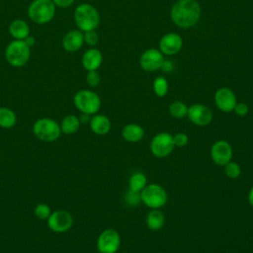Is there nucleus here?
<instances>
[{"label": "nucleus", "instance_id": "4c0bfd02", "mask_svg": "<svg viewBox=\"0 0 253 253\" xmlns=\"http://www.w3.org/2000/svg\"><path fill=\"white\" fill-rule=\"evenodd\" d=\"M248 203L250 206L253 207V186L250 188L249 192H248Z\"/></svg>", "mask_w": 253, "mask_h": 253}, {"label": "nucleus", "instance_id": "20e7f679", "mask_svg": "<svg viewBox=\"0 0 253 253\" xmlns=\"http://www.w3.org/2000/svg\"><path fill=\"white\" fill-rule=\"evenodd\" d=\"M56 7L51 0H34L28 7V17L38 25L49 23L55 16Z\"/></svg>", "mask_w": 253, "mask_h": 253}, {"label": "nucleus", "instance_id": "4be33fe9", "mask_svg": "<svg viewBox=\"0 0 253 253\" xmlns=\"http://www.w3.org/2000/svg\"><path fill=\"white\" fill-rule=\"evenodd\" d=\"M59 125H60L61 132L65 133V134H73L78 131L81 123L77 116L67 115L62 119V121Z\"/></svg>", "mask_w": 253, "mask_h": 253}, {"label": "nucleus", "instance_id": "39448f33", "mask_svg": "<svg viewBox=\"0 0 253 253\" xmlns=\"http://www.w3.org/2000/svg\"><path fill=\"white\" fill-rule=\"evenodd\" d=\"M33 131L36 137L44 142H52L61 134L60 125L50 118H42L35 122Z\"/></svg>", "mask_w": 253, "mask_h": 253}, {"label": "nucleus", "instance_id": "72a5a7b5", "mask_svg": "<svg viewBox=\"0 0 253 253\" xmlns=\"http://www.w3.org/2000/svg\"><path fill=\"white\" fill-rule=\"evenodd\" d=\"M51 1L55 5V7H59V8H68L74 2V0H51Z\"/></svg>", "mask_w": 253, "mask_h": 253}, {"label": "nucleus", "instance_id": "7ed1b4c3", "mask_svg": "<svg viewBox=\"0 0 253 253\" xmlns=\"http://www.w3.org/2000/svg\"><path fill=\"white\" fill-rule=\"evenodd\" d=\"M5 58L13 67L25 66L31 58V47L22 40H13L5 48Z\"/></svg>", "mask_w": 253, "mask_h": 253}, {"label": "nucleus", "instance_id": "412c9836", "mask_svg": "<svg viewBox=\"0 0 253 253\" xmlns=\"http://www.w3.org/2000/svg\"><path fill=\"white\" fill-rule=\"evenodd\" d=\"M146 226L152 231L160 230L165 223L164 213L159 209H153L146 214Z\"/></svg>", "mask_w": 253, "mask_h": 253}, {"label": "nucleus", "instance_id": "c9c22d12", "mask_svg": "<svg viewBox=\"0 0 253 253\" xmlns=\"http://www.w3.org/2000/svg\"><path fill=\"white\" fill-rule=\"evenodd\" d=\"M78 118H79V121H80V123H81V124H87V123H89V122H90V120H91L90 115L83 114V113H81L80 117H78Z\"/></svg>", "mask_w": 253, "mask_h": 253}, {"label": "nucleus", "instance_id": "e433bc0d", "mask_svg": "<svg viewBox=\"0 0 253 253\" xmlns=\"http://www.w3.org/2000/svg\"><path fill=\"white\" fill-rule=\"evenodd\" d=\"M25 42L30 46V47H32V46H34V44H35V42H36V39H35V37H33V36H28L25 40Z\"/></svg>", "mask_w": 253, "mask_h": 253}, {"label": "nucleus", "instance_id": "5701e85b", "mask_svg": "<svg viewBox=\"0 0 253 253\" xmlns=\"http://www.w3.org/2000/svg\"><path fill=\"white\" fill-rule=\"evenodd\" d=\"M17 123L15 112L7 107H0V127L11 128Z\"/></svg>", "mask_w": 253, "mask_h": 253}, {"label": "nucleus", "instance_id": "c85d7f7f", "mask_svg": "<svg viewBox=\"0 0 253 253\" xmlns=\"http://www.w3.org/2000/svg\"><path fill=\"white\" fill-rule=\"evenodd\" d=\"M50 213V208L46 204H39L35 208V215L40 219H47Z\"/></svg>", "mask_w": 253, "mask_h": 253}, {"label": "nucleus", "instance_id": "a211bd4d", "mask_svg": "<svg viewBox=\"0 0 253 253\" xmlns=\"http://www.w3.org/2000/svg\"><path fill=\"white\" fill-rule=\"evenodd\" d=\"M91 130L97 135H105L111 129V121L110 119L102 114H95L91 117L89 122Z\"/></svg>", "mask_w": 253, "mask_h": 253}, {"label": "nucleus", "instance_id": "9d476101", "mask_svg": "<svg viewBox=\"0 0 253 253\" xmlns=\"http://www.w3.org/2000/svg\"><path fill=\"white\" fill-rule=\"evenodd\" d=\"M46 220L48 228L55 233L66 232L73 224V217L71 213L64 210H58L51 212Z\"/></svg>", "mask_w": 253, "mask_h": 253}, {"label": "nucleus", "instance_id": "4468645a", "mask_svg": "<svg viewBox=\"0 0 253 253\" xmlns=\"http://www.w3.org/2000/svg\"><path fill=\"white\" fill-rule=\"evenodd\" d=\"M164 61L163 53L156 48L146 49L140 56V66L146 72H153L161 68Z\"/></svg>", "mask_w": 253, "mask_h": 253}, {"label": "nucleus", "instance_id": "2f4dec72", "mask_svg": "<svg viewBox=\"0 0 253 253\" xmlns=\"http://www.w3.org/2000/svg\"><path fill=\"white\" fill-rule=\"evenodd\" d=\"M173 141L175 147H184L189 142V136L184 132H178L173 135Z\"/></svg>", "mask_w": 253, "mask_h": 253}, {"label": "nucleus", "instance_id": "473e14b6", "mask_svg": "<svg viewBox=\"0 0 253 253\" xmlns=\"http://www.w3.org/2000/svg\"><path fill=\"white\" fill-rule=\"evenodd\" d=\"M233 112L238 116V117H244L249 113V106L244 103V102H240V103H236Z\"/></svg>", "mask_w": 253, "mask_h": 253}, {"label": "nucleus", "instance_id": "9b49d317", "mask_svg": "<svg viewBox=\"0 0 253 253\" xmlns=\"http://www.w3.org/2000/svg\"><path fill=\"white\" fill-rule=\"evenodd\" d=\"M210 155L214 164L218 166H224L232 160L233 149L228 141L224 139H219L213 142V144L211 145Z\"/></svg>", "mask_w": 253, "mask_h": 253}, {"label": "nucleus", "instance_id": "b1692460", "mask_svg": "<svg viewBox=\"0 0 253 253\" xmlns=\"http://www.w3.org/2000/svg\"><path fill=\"white\" fill-rule=\"evenodd\" d=\"M147 185V178L142 172H134L128 179V189L135 192H141Z\"/></svg>", "mask_w": 253, "mask_h": 253}, {"label": "nucleus", "instance_id": "f704fd0d", "mask_svg": "<svg viewBox=\"0 0 253 253\" xmlns=\"http://www.w3.org/2000/svg\"><path fill=\"white\" fill-rule=\"evenodd\" d=\"M174 68V64L172 61L170 60H165L163 61L162 63V66H161V69L164 71V72H171Z\"/></svg>", "mask_w": 253, "mask_h": 253}, {"label": "nucleus", "instance_id": "c756f323", "mask_svg": "<svg viewBox=\"0 0 253 253\" xmlns=\"http://www.w3.org/2000/svg\"><path fill=\"white\" fill-rule=\"evenodd\" d=\"M99 42V35L95 30L84 32V42H86L88 45L94 46Z\"/></svg>", "mask_w": 253, "mask_h": 253}, {"label": "nucleus", "instance_id": "a878e982", "mask_svg": "<svg viewBox=\"0 0 253 253\" xmlns=\"http://www.w3.org/2000/svg\"><path fill=\"white\" fill-rule=\"evenodd\" d=\"M168 81L163 76H158L153 82V91L158 97H164L168 93Z\"/></svg>", "mask_w": 253, "mask_h": 253}, {"label": "nucleus", "instance_id": "7c9ffc66", "mask_svg": "<svg viewBox=\"0 0 253 253\" xmlns=\"http://www.w3.org/2000/svg\"><path fill=\"white\" fill-rule=\"evenodd\" d=\"M101 81L100 74L97 72V70L88 71L86 74V82L90 87H96L99 85Z\"/></svg>", "mask_w": 253, "mask_h": 253}, {"label": "nucleus", "instance_id": "f8f14e48", "mask_svg": "<svg viewBox=\"0 0 253 253\" xmlns=\"http://www.w3.org/2000/svg\"><path fill=\"white\" fill-rule=\"evenodd\" d=\"M187 117L192 124L199 126H206L212 121V112L208 106L196 103L188 107Z\"/></svg>", "mask_w": 253, "mask_h": 253}, {"label": "nucleus", "instance_id": "393cba45", "mask_svg": "<svg viewBox=\"0 0 253 253\" xmlns=\"http://www.w3.org/2000/svg\"><path fill=\"white\" fill-rule=\"evenodd\" d=\"M169 114L175 119H183L187 116L188 106L182 101H174L169 105Z\"/></svg>", "mask_w": 253, "mask_h": 253}, {"label": "nucleus", "instance_id": "0eeeda50", "mask_svg": "<svg viewBox=\"0 0 253 253\" xmlns=\"http://www.w3.org/2000/svg\"><path fill=\"white\" fill-rule=\"evenodd\" d=\"M141 203L147 208L160 209L167 203L168 195L166 190L159 184H147L140 192Z\"/></svg>", "mask_w": 253, "mask_h": 253}, {"label": "nucleus", "instance_id": "6e6552de", "mask_svg": "<svg viewBox=\"0 0 253 253\" xmlns=\"http://www.w3.org/2000/svg\"><path fill=\"white\" fill-rule=\"evenodd\" d=\"M149 148L152 155L157 158H165L169 156L175 148L173 135L167 131L155 134L150 140Z\"/></svg>", "mask_w": 253, "mask_h": 253}, {"label": "nucleus", "instance_id": "ddd939ff", "mask_svg": "<svg viewBox=\"0 0 253 253\" xmlns=\"http://www.w3.org/2000/svg\"><path fill=\"white\" fill-rule=\"evenodd\" d=\"M213 99L217 109L224 113L232 112L237 103L234 92L227 87H221L217 89L214 93Z\"/></svg>", "mask_w": 253, "mask_h": 253}, {"label": "nucleus", "instance_id": "cd10ccee", "mask_svg": "<svg viewBox=\"0 0 253 253\" xmlns=\"http://www.w3.org/2000/svg\"><path fill=\"white\" fill-rule=\"evenodd\" d=\"M125 201L130 207L137 206L139 203H141L140 192H135L128 189L125 195Z\"/></svg>", "mask_w": 253, "mask_h": 253}, {"label": "nucleus", "instance_id": "f03ea898", "mask_svg": "<svg viewBox=\"0 0 253 253\" xmlns=\"http://www.w3.org/2000/svg\"><path fill=\"white\" fill-rule=\"evenodd\" d=\"M74 22L78 30L82 32L96 30L100 24L98 10L89 3H82L74 10Z\"/></svg>", "mask_w": 253, "mask_h": 253}, {"label": "nucleus", "instance_id": "6ab92c4d", "mask_svg": "<svg viewBox=\"0 0 253 253\" xmlns=\"http://www.w3.org/2000/svg\"><path fill=\"white\" fill-rule=\"evenodd\" d=\"M122 136L126 141L135 143L140 141L144 137V129L141 126L130 123L126 125L122 128Z\"/></svg>", "mask_w": 253, "mask_h": 253}, {"label": "nucleus", "instance_id": "f257e3e1", "mask_svg": "<svg viewBox=\"0 0 253 253\" xmlns=\"http://www.w3.org/2000/svg\"><path fill=\"white\" fill-rule=\"evenodd\" d=\"M173 23L183 29L195 26L201 16V7L196 0H178L170 11Z\"/></svg>", "mask_w": 253, "mask_h": 253}, {"label": "nucleus", "instance_id": "dca6fc26", "mask_svg": "<svg viewBox=\"0 0 253 253\" xmlns=\"http://www.w3.org/2000/svg\"><path fill=\"white\" fill-rule=\"evenodd\" d=\"M84 43V33L78 29L68 31L62 38V47L68 52L79 50Z\"/></svg>", "mask_w": 253, "mask_h": 253}, {"label": "nucleus", "instance_id": "bb28decb", "mask_svg": "<svg viewBox=\"0 0 253 253\" xmlns=\"http://www.w3.org/2000/svg\"><path fill=\"white\" fill-rule=\"evenodd\" d=\"M224 174L229 179H237L241 174V167L240 165L235 161H229L224 166Z\"/></svg>", "mask_w": 253, "mask_h": 253}, {"label": "nucleus", "instance_id": "2eb2a0df", "mask_svg": "<svg viewBox=\"0 0 253 253\" xmlns=\"http://www.w3.org/2000/svg\"><path fill=\"white\" fill-rule=\"evenodd\" d=\"M159 50L165 55H174L178 53L183 46V40L176 33L164 35L159 41Z\"/></svg>", "mask_w": 253, "mask_h": 253}, {"label": "nucleus", "instance_id": "1a4fd4ad", "mask_svg": "<svg viewBox=\"0 0 253 253\" xmlns=\"http://www.w3.org/2000/svg\"><path fill=\"white\" fill-rule=\"evenodd\" d=\"M96 246L100 253H117L121 246V235L117 230L107 228L98 236Z\"/></svg>", "mask_w": 253, "mask_h": 253}, {"label": "nucleus", "instance_id": "aec40b11", "mask_svg": "<svg viewBox=\"0 0 253 253\" xmlns=\"http://www.w3.org/2000/svg\"><path fill=\"white\" fill-rule=\"evenodd\" d=\"M8 31L14 40L24 41L30 35V26L22 19H15L10 23Z\"/></svg>", "mask_w": 253, "mask_h": 253}, {"label": "nucleus", "instance_id": "423d86ee", "mask_svg": "<svg viewBox=\"0 0 253 253\" xmlns=\"http://www.w3.org/2000/svg\"><path fill=\"white\" fill-rule=\"evenodd\" d=\"M73 103L77 110L90 116L97 114L101 108V99L99 95L88 89L79 90L73 97Z\"/></svg>", "mask_w": 253, "mask_h": 253}, {"label": "nucleus", "instance_id": "f3484780", "mask_svg": "<svg viewBox=\"0 0 253 253\" xmlns=\"http://www.w3.org/2000/svg\"><path fill=\"white\" fill-rule=\"evenodd\" d=\"M81 62L85 70L87 71L97 70L103 62L102 52L99 49L94 47L89 48L83 53Z\"/></svg>", "mask_w": 253, "mask_h": 253}]
</instances>
